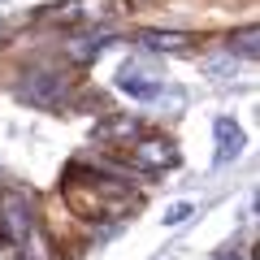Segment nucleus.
Returning <instances> with one entry per match:
<instances>
[{
  "mask_svg": "<svg viewBox=\"0 0 260 260\" xmlns=\"http://www.w3.org/2000/svg\"><path fill=\"white\" fill-rule=\"evenodd\" d=\"M65 204L87 221H113V217H126L135 208V191L109 174H91V169L74 165L65 174Z\"/></svg>",
  "mask_w": 260,
  "mask_h": 260,
  "instance_id": "f257e3e1",
  "label": "nucleus"
},
{
  "mask_svg": "<svg viewBox=\"0 0 260 260\" xmlns=\"http://www.w3.org/2000/svg\"><path fill=\"white\" fill-rule=\"evenodd\" d=\"M35 234V213L22 191H0V243L5 247H26Z\"/></svg>",
  "mask_w": 260,
  "mask_h": 260,
  "instance_id": "f03ea898",
  "label": "nucleus"
},
{
  "mask_svg": "<svg viewBox=\"0 0 260 260\" xmlns=\"http://www.w3.org/2000/svg\"><path fill=\"white\" fill-rule=\"evenodd\" d=\"M121 9V0H65L56 9H48V18L61 26H91V22H109Z\"/></svg>",
  "mask_w": 260,
  "mask_h": 260,
  "instance_id": "7ed1b4c3",
  "label": "nucleus"
},
{
  "mask_svg": "<svg viewBox=\"0 0 260 260\" xmlns=\"http://www.w3.org/2000/svg\"><path fill=\"white\" fill-rule=\"evenodd\" d=\"M22 100L35 104V109H61L65 78L52 74V70H35V74H26V83H22Z\"/></svg>",
  "mask_w": 260,
  "mask_h": 260,
  "instance_id": "20e7f679",
  "label": "nucleus"
},
{
  "mask_svg": "<svg viewBox=\"0 0 260 260\" xmlns=\"http://www.w3.org/2000/svg\"><path fill=\"white\" fill-rule=\"evenodd\" d=\"M130 160H135V169H148V174H156V169H169L178 160L174 143L169 139H143L130 148Z\"/></svg>",
  "mask_w": 260,
  "mask_h": 260,
  "instance_id": "39448f33",
  "label": "nucleus"
},
{
  "mask_svg": "<svg viewBox=\"0 0 260 260\" xmlns=\"http://www.w3.org/2000/svg\"><path fill=\"white\" fill-rule=\"evenodd\" d=\"M243 152V130L230 117H217V165H230Z\"/></svg>",
  "mask_w": 260,
  "mask_h": 260,
  "instance_id": "423d86ee",
  "label": "nucleus"
},
{
  "mask_svg": "<svg viewBox=\"0 0 260 260\" xmlns=\"http://www.w3.org/2000/svg\"><path fill=\"white\" fill-rule=\"evenodd\" d=\"M139 44L156 48V52H191V39L178 35V30H143Z\"/></svg>",
  "mask_w": 260,
  "mask_h": 260,
  "instance_id": "0eeeda50",
  "label": "nucleus"
},
{
  "mask_svg": "<svg viewBox=\"0 0 260 260\" xmlns=\"http://www.w3.org/2000/svg\"><path fill=\"white\" fill-rule=\"evenodd\" d=\"M121 91H130V95H139V100H152L156 95V83H148L143 74H135V70H121Z\"/></svg>",
  "mask_w": 260,
  "mask_h": 260,
  "instance_id": "6e6552de",
  "label": "nucleus"
},
{
  "mask_svg": "<svg viewBox=\"0 0 260 260\" xmlns=\"http://www.w3.org/2000/svg\"><path fill=\"white\" fill-rule=\"evenodd\" d=\"M100 52H104V39H74V44L65 48V56L78 61V65H87L91 56H100Z\"/></svg>",
  "mask_w": 260,
  "mask_h": 260,
  "instance_id": "1a4fd4ad",
  "label": "nucleus"
},
{
  "mask_svg": "<svg viewBox=\"0 0 260 260\" xmlns=\"http://www.w3.org/2000/svg\"><path fill=\"white\" fill-rule=\"evenodd\" d=\"M230 48H239L243 56H256V26H247V30H239V35L230 39Z\"/></svg>",
  "mask_w": 260,
  "mask_h": 260,
  "instance_id": "9d476101",
  "label": "nucleus"
},
{
  "mask_svg": "<svg viewBox=\"0 0 260 260\" xmlns=\"http://www.w3.org/2000/svg\"><path fill=\"white\" fill-rule=\"evenodd\" d=\"M186 217H191V204H174V208L165 213V225H182Z\"/></svg>",
  "mask_w": 260,
  "mask_h": 260,
  "instance_id": "9b49d317",
  "label": "nucleus"
},
{
  "mask_svg": "<svg viewBox=\"0 0 260 260\" xmlns=\"http://www.w3.org/2000/svg\"><path fill=\"white\" fill-rule=\"evenodd\" d=\"M135 130H139L135 121H109V126H104L100 135H135Z\"/></svg>",
  "mask_w": 260,
  "mask_h": 260,
  "instance_id": "f8f14e48",
  "label": "nucleus"
},
{
  "mask_svg": "<svg viewBox=\"0 0 260 260\" xmlns=\"http://www.w3.org/2000/svg\"><path fill=\"white\" fill-rule=\"evenodd\" d=\"M213 260H251V256H247V251H243V247H230V251H217Z\"/></svg>",
  "mask_w": 260,
  "mask_h": 260,
  "instance_id": "ddd939ff",
  "label": "nucleus"
}]
</instances>
